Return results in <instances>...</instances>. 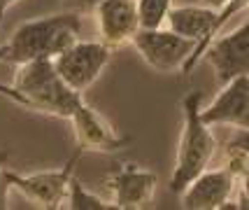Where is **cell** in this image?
Returning <instances> with one entry per match:
<instances>
[{"mask_svg":"<svg viewBox=\"0 0 249 210\" xmlns=\"http://www.w3.org/2000/svg\"><path fill=\"white\" fill-rule=\"evenodd\" d=\"M224 166L238 177V182L247 185V171H249V143H247V129H238L235 138L226 145L224 152Z\"/></svg>","mask_w":249,"mask_h":210,"instance_id":"cell-13","label":"cell"},{"mask_svg":"<svg viewBox=\"0 0 249 210\" xmlns=\"http://www.w3.org/2000/svg\"><path fill=\"white\" fill-rule=\"evenodd\" d=\"M140 28H161L165 23L168 10L173 7V0H135Z\"/></svg>","mask_w":249,"mask_h":210,"instance_id":"cell-15","label":"cell"},{"mask_svg":"<svg viewBox=\"0 0 249 210\" xmlns=\"http://www.w3.org/2000/svg\"><path fill=\"white\" fill-rule=\"evenodd\" d=\"M0 96H2V98H7L10 103H14V105H19V108H23V110H26V103H23L21 94H19V91H17L14 87H7V84H2V82H0Z\"/></svg>","mask_w":249,"mask_h":210,"instance_id":"cell-17","label":"cell"},{"mask_svg":"<svg viewBox=\"0 0 249 210\" xmlns=\"http://www.w3.org/2000/svg\"><path fill=\"white\" fill-rule=\"evenodd\" d=\"M238 189V177L226 166L205 168L200 175H196L179 194L182 208L186 210H221L228 208Z\"/></svg>","mask_w":249,"mask_h":210,"instance_id":"cell-11","label":"cell"},{"mask_svg":"<svg viewBox=\"0 0 249 210\" xmlns=\"http://www.w3.org/2000/svg\"><path fill=\"white\" fill-rule=\"evenodd\" d=\"M159 187V177L154 171L138 164H119L107 175V189L117 210H142L152 206Z\"/></svg>","mask_w":249,"mask_h":210,"instance_id":"cell-9","label":"cell"},{"mask_svg":"<svg viewBox=\"0 0 249 210\" xmlns=\"http://www.w3.org/2000/svg\"><path fill=\"white\" fill-rule=\"evenodd\" d=\"M68 122L72 124L77 150L82 154H114L130 145V135L119 133L112 124L82 98L70 112Z\"/></svg>","mask_w":249,"mask_h":210,"instance_id":"cell-7","label":"cell"},{"mask_svg":"<svg viewBox=\"0 0 249 210\" xmlns=\"http://www.w3.org/2000/svg\"><path fill=\"white\" fill-rule=\"evenodd\" d=\"M65 208L70 210H117L109 199H103L93 191H89L75 175L70 177V187H68V199Z\"/></svg>","mask_w":249,"mask_h":210,"instance_id":"cell-14","label":"cell"},{"mask_svg":"<svg viewBox=\"0 0 249 210\" xmlns=\"http://www.w3.org/2000/svg\"><path fill=\"white\" fill-rule=\"evenodd\" d=\"M75 2L79 5V7H82V10H93L100 0H75Z\"/></svg>","mask_w":249,"mask_h":210,"instance_id":"cell-20","label":"cell"},{"mask_svg":"<svg viewBox=\"0 0 249 210\" xmlns=\"http://www.w3.org/2000/svg\"><path fill=\"white\" fill-rule=\"evenodd\" d=\"M93 19L100 42L109 49L130 44L133 35L140 31V17L135 0H100L93 7Z\"/></svg>","mask_w":249,"mask_h":210,"instance_id":"cell-12","label":"cell"},{"mask_svg":"<svg viewBox=\"0 0 249 210\" xmlns=\"http://www.w3.org/2000/svg\"><path fill=\"white\" fill-rule=\"evenodd\" d=\"M12 87L21 94L26 110L61 117V119H68L70 112L77 108V103L84 98L61 79L49 58L17 66Z\"/></svg>","mask_w":249,"mask_h":210,"instance_id":"cell-3","label":"cell"},{"mask_svg":"<svg viewBox=\"0 0 249 210\" xmlns=\"http://www.w3.org/2000/svg\"><path fill=\"white\" fill-rule=\"evenodd\" d=\"M228 0H200V5H205V7H212V10H219V7H224Z\"/></svg>","mask_w":249,"mask_h":210,"instance_id":"cell-19","label":"cell"},{"mask_svg":"<svg viewBox=\"0 0 249 210\" xmlns=\"http://www.w3.org/2000/svg\"><path fill=\"white\" fill-rule=\"evenodd\" d=\"M79 12H58L23 21L12 31L10 40L0 44V63L21 66L28 61L54 58L82 35Z\"/></svg>","mask_w":249,"mask_h":210,"instance_id":"cell-1","label":"cell"},{"mask_svg":"<svg viewBox=\"0 0 249 210\" xmlns=\"http://www.w3.org/2000/svg\"><path fill=\"white\" fill-rule=\"evenodd\" d=\"M130 44L135 47V52L147 66L161 73V75H170V73H182L186 61L191 58L196 49V42L189 38L173 33L170 28H140L133 35Z\"/></svg>","mask_w":249,"mask_h":210,"instance_id":"cell-6","label":"cell"},{"mask_svg":"<svg viewBox=\"0 0 249 210\" xmlns=\"http://www.w3.org/2000/svg\"><path fill=\"white\" fill-rule=\"evenodd\" d=\"M205 58L217 75L219 87L228 79L249 73V23L242 21L226 35H217L207 42L200 61Z\"/></svg>","mask_w":249,"mask_h":210,"instance_id":"cell-8","label":"cell"},{"mask_svg":"<svg viewBox=\"0 0 249 210\" xmlns=\"http://www.w3.org/2000/svg\"><path fill=\"white\" fill-rule=\"evenodd\" d=\"M79 156H82V152L75 150V154L65 161V166L49 168V171H35V173H17L12 168H5V180H7L10 189H17L23 199L35 203L37 208H65L70 177L75 175V164L79 161Z\"/></svg>","mask_w":249,"mask_h":210,"instance_id":"cell-4","label":"cell"},{"mask_svg":"<svg viewBox=\"0 0 249 210\" xmlns=\"http://www.w3.org/2000/svg\"><path fill=\"white\" fill-rule=\"evenodd\" d=\"M7 159H10V150H0V210L7 208V194H10V185L5 180Z\"/></svg>","mask_w":249,"mask_h":210,"instance_id":"cell-16","label":"cell"},{"mask_svg":"<svg viewBox=\"0 0 249 210\" xmlns=\"http://www.w3.org/2000/svg\"><path fill=\"white\" fill-rule=\"evenodd\" d=\"M200 119L207 126L249 129V75H238L219 87L210 105H200Z\"/></svg>","mask_w":249,"mask_h":210,"instance_id":"cell-10","label":"cell"},{"mask_svg":"<svg viewBox=\"0 0 249 210\" xmlns=\"http://www.w3.org/2000/svg\"><path fill=\"white\" fill-rule=\"evenodd\" d=\"M200 105H203L200 91H189L182 100V133L170 175V191L175 194H179L196 175L210 168L217 154V138L212 133V126H207L200 119Z\"/></svg>","mask_w":249,"mask_h":210,"instance_id":"cell-2","label":"cell"},{"mask_svg":"<svg viewBox=\"0 0 249 210\" xmlns=\"http://www.w3.org/2000/svg\"><path fill=\"white\" fill-rule=\"evenodd\" d=\"M112 52L107 44H103L100 40L91 42V40H75L70 47H65L61 54H56L52 58L56 73L61 75L68 87L77 91V94H87L89 89L98 82V77L103 75V70L107 68Z\"/></svg>","mask_w":249,"mask_h":210,"instance_id":"cell-5","label":"cell"},{"mask_svg":"<svg viewBox=\"0 0 249 210\" xmlns=\"http://www.w3.org/2000/svg\"><path fill=\"white\" fill-rule=\"evenodd\" d=\"M21 0H0V31H2V19H5V14L14 7V5H19Z\"/></svg>","mask_w":249,"mask_h":210,"instance_id":"cell-18","label":"cell"}]
</instances>
